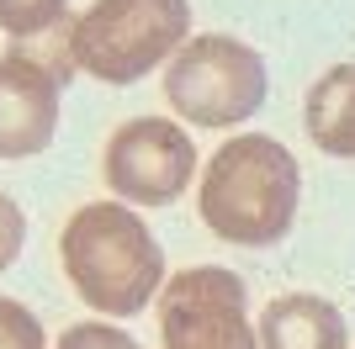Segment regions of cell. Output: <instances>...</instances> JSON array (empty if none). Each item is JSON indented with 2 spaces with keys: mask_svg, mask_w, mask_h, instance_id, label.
<instances>
[{
  "mask_svg": "<svg viewBox=\"0 0 355 349\" xmlns=\"http://www.w3.org/2000/svg\"><path fill=\"white\" fill-rule=\"evenodd\" d=\"M297 196H302V170H297L292 148L276 143L270 132H244V138H228L207 159L196 206L223 244L266 249L286 238L297 217Z\"/></svg>",
  "mask_w": 355,
  "mask_h": 349,
  "instance_id": "cell-2",
  "label": "cell"
},
{
  "mask_svg": "<svg viewBox=\"0 0 355 349\" xmlns=\"http://www.w3.org/2000/svg\"><path fill=\"white\" fill-rule=\"evenodd\" d=\"M59 349H138V339L112 323H74V328H64Z\"/></svg>",
  "mask_w": 355,
  "mask_h": 349,
  "instance_id": "cell-12",
  "label": "cell"
},
{
  "mask_svg": "<svg viewBox=\"0 0 355 349\" xmlns=\"http://www.w3.org/2000/svg\"><path fill=\"white\" fill-rule=\"evenodd\" d=\"M164 101L191 127H239L266 106V58L239 37L202 32L170 53Z\"/></svg>",
  "mask_w": 355,
  "mask_h": 349,
  "instance_id": "cell-4",
  "label": "cell"
},
{
  "mask_svg": "<svg viewBox=\"0 0 355 349\" xmlns=\"http://www.w3.org/2000/svg\"><path fill=\"white\" fill-rule=\"evenodd\" d=\"M196 174V143L164 116L122 122L106 138V186L133 206H170Z\"/></svg>",
  "mask_w": 355,
  "mask_h": 349,
  "instance_id": "cell-6",
  "label": "cell"
},
{
  "mask_svg": "<svg viewBox=\"0 0 355 349\" xmlns=\"http://www.w3.org/2000/svg\"><path fill=\"white\" fill-rule=\"evenodd\" d=\"M59 260L80 302L101 318H138L164 286V249L133 206L90 202L59 233Z\"/></svg>",
  "mask_w": 355,
  "mask_h": 349,
  "instance_id": "cell-1",
  "label": "cell"
},
{
  "mask_svg": "<svg viewBox=\"0 0 355 349\" xmlns=\"http://www.w3.org/2000/svg\"><path fill=\"white\" fill-rule=\"evenodd\" d=\"M350 328H345L340 307L313 296V291H292L260 312V334L254 349H345Z\"/></svg>",
  "mask_w": 355,
  "mask_h": 349,
  "instance_id": "cell-8",
  "label": "cell"
},
{
  "mask_svg": "<svg viewBox=\"0 0 355 349\" xmlns=\"http://www.w3.org/2000/svg\"><path fill=\"white\" fill-rule=\"evenodd\" d=\"M59 21H64V0H0V32H11L16 43L43 37Z\"/></svg>",
  "mask_w": 355,
  "mask_h": 349,
  "instance_id": "cell-10",
  "label": "cell"
},
{
  "mask_svg": "<svg viewBox=\"0 0 355 349\" xmlns=\"http://www.w3.org/2000/svg\"><path fill=\"white\" fill-rule=\"evenodd\" d=\"M186 0H90V11L74 16V69L101 85H133L186 43Z\"/></svg>",
  "mask_w": 355,
  "mask_h": 349,
  "instance_id": "cell-3",
  "label": "cell"
},
{
  "mask_svg": "<svg viewBox=\"0 0 355 349\" xmlns=\"http://www.w3.org/2000/svg\"><path fill=\"white\" fill-rule=\"evenodd\" d=\"M308 138L334 159H355V64H334V69L308 90L302 106Z\"/></svg>",
  "mask_w": 355,
  "mask_h": 349,
  "instance_id": "cell-9",
  "label": "cell"
},
{
  "mask_svg": "<svg viewBox=\"0 0 355 349\" xmlns=\"http://www.w3.org/2000/svg\"><path fill=\"white\" fill-rule=\"evenodd\" d=\"M0 349H48L43 323L32 318L21 302H11V296H0Z\"/></svg>",
  "mask_w": 355,
  "mask_h": 349,
  "instance_id": "cell-11",
  "label": "cell"
},
{
  "mask_svg": "<svg viewBox=\"0 0 355 349\" xmlns=\"http://www.w3.org/2000/svg\"><path fill=\"white\" fill-rule=\"evenodd\" d=\"M64 85L37 58L6 48L0 53V159H32L59 132Z\"/></svg>",
  "mask_w": 355,
  "mask_h": 349,
  "instance_id": "cell-7",
  "label": "cell"
},
{
  "mask_svg": "<svg viewBox=\"0 0 355 349\" xmlns=\"http://www.w3.org/2000/svg\"><path fill=\"white\" fill-rule=\"evenodd\" d=\"M21 244H27V217H21V206L0 190V276L16 265V254H21Z\"/></svg>",
  "mask_w": 355,
  "mask_h": 349,
  "instance_id": "cell-13",
  "label": "cell"
},
{
  "mask_svg": "<svg viewBox=\"0 0 355 349\" xmlns=\"http://www.w3.org/2000/svg\"><path fill=\"white\" fill-rule=\"evenodd\" d=\"M250 291L234 270L196 265L164 280L159 291V339L164 349H254Z\"/></svg>",
  "mask_w": 355,
  "mask_h": 349,
  "instance_id": "cell-5",
  "label": "cell"
}]
</instances>
